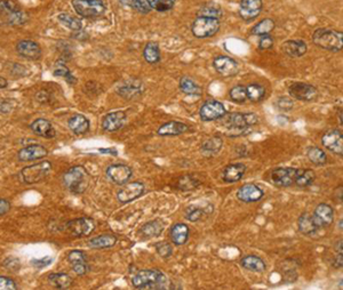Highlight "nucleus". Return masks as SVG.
Wrapping results in <instances>:
<instances>
[{
    "label": "nucleus",
    "mask_w": 343,
    "mask_h": 290,
    "mask_svg": "<svg viewBox=\"0 0 343 290\" xmlns=\"http://www.w3.org/2000/svg\"><path fill=\"white\" fill-rule=\"evenodd\" d=\"M225 134L237 137L250 133L251 127L257 123V117L253 113H226L220 118Z\"/></svg>",
    "instance_id": "obj_1"
},
{
    "label": "nucleus",
    "mask_w": 343,
    "mask_h": 290,
    "mask_svg": "<svg viewBox=\"0 0 343 290\" xmlns=\"http://www.w3.org/2000/svg\"><path fill=\"white\" fill-rule=\"evenodd\" d=\"M91 183V176L84 166H73L63 175V184L73 194L84 193Z\"/></svg>",
    "instance_id": "obj_2"
},
{
    "label": "nucleus",
    "mask_w": 343,
    "mask_h": 290,
    "mask_svg": "<svg viewBox=\"0 0 343 290\" xmlns=\"http://www.w3.org/2000/svg\"><path fill=\"white\" fill-rule=\"evenodd\" d=\"M132 283L137 289H164L167 278L158 270H142L133 277Z\"/></svg>",
    "instance_id": "obj_3"
},
{
    "label": "nucleus",
    "mask_w": 343,
    "mask_h": 290,
    "mask_svg": "<svg viewBox=\"0 0 343 290\" xmlns=\"http://www.w3.org/2000/svg\"><path fill=\"white\" fill-rule=\"evenodd\" d=\"M312 40L316 46L330 52H340L343 47V34L335 30L318 29L312 36Z\"/></svg>",
    "instance_id": "obj_4"
},
{
    "label": "nucleus",
    "mask_w": 343,
    "mask_h": 290,
    "mask_svg": "<svg viewBox=\"0 0 343 290\" xmlns=\"http://www.w3.org/2000/svg\"><path fill=\"white\" fill-rule=\"evenodd\" d=\"M0 19L9 26H22L27 22V16L16 4L12 0H2L0 2Z\"/></svg>",
    "instance_id": "obj_5"
},
{
    "label": "nucleus",
    "mask_w": 343,
    "mask_h": 290,
    "mask_svg": "<svg viewBox=\"0 0 343 290\" xmlns=\"http://www.w3.org/2000/svg\"><path fill=\"white\" fill-rule=\"evenodd\" d=\"M51 171L52 163L49 161H42L31 164V166L24 167L21 171V178L26 184H37L44 181L51 173Z\"/></svg>",
    "instance_id": "obj_6"
},
{
    "label": "nucleus",
    "mask_w": 343,
    "mask_h": 290,
    "mask_svg": "<svg viewBox=\"0 0 343 290\" xmlns=\"http://www.w3.org/2000/svg\"><path fill=\"white\" fill-rule=\"evenodd\" d=\"M220 30V21L217 18L198 16L192 23L191 31L197 38H210Z\"/></svg>",
    "instance_id": "obj_7"
},
{
    "label": "nucleus",
    "mask_w": 343,
    "mask_h": 290,
    "mask_svg": "<svg viewBox=\"0 0 343 290\" xmlns=\"http://www.w3.org/2000/svg\"><path fill=\"white\" fill-rule=\"evenodd\" d=\"M72 6L83 17L100 16L106 9L102 0H72Z\"/></svg>",
    "instance_id": "obj_8"
},
{
    "label": "nucleus",
    "mask_w": 343,
    "mask_h": 290,
    "mask_svg": "<svg viewBox=\"0 0 343 290\" xmlns=\"http://www.w3.org/2000/svg\"><path fill=\"white\" fill-rule=\"evenodd\" d=\"M299 173V169L293 167H280L276 168L271 173V181L279 188L292 187L295 183V178Z\"/></svg>",
    "instance_id": "obj_9"
},
{
    "label": "nucleus",
    "mask_w": 343,
    "mask_h": 290,
    "mask_svg": "<svg viewBox=\"0 0 343 290\" xmlns=\"http://www.w3.org/2000/svg\"><path fill=\"white\" fill-rule=\"evenodd\" d=\"M288 92L292 97L300 99V101L312 102L318 97L317 88L306 82H293L288 87Z\"/></svg>",
    "instance_id": "obj_10"
},
{
    "label": "nucleus",
    "mask_w": 343,
    "mask_h": 290,
    "mask_svg": "<svg viewBox=\"0 0 343 290\" xmlns=\"http://www.w3.org/2000/svg\"><path fill=\"white\" fill-rule=\"evenodd\" d=\"M67 229L70 231L72 236L77 238L88 237L95 230V223L91 218H76L67 223Z\"/></svg>",
    "instance_id": "obj_11"
},
{
    "label": "nucleus",
    "mask_w": 343,
    "mask_h": 290,
    "mask_svg": "<svg viewBox=\"0 0 343 290\" xmlns=\"http://www.w3.org/2000/svg\"><path fill=\"white\" fill-rule=\"evenodd\" d=\"M144 192V185L141 182H132L125 183L122 189L118 190L117 199L119 202L128 203L134 200L140 198Z\"/></svg>",
    "instance_id": "obj_12"
},
{
    "label": "nucleus",
    "mask_w": 343,
    "mask_h": 290,
    "mask_svg": "<svg viewBox=\"0 0 343 290\" xmlns=\"http://www.w3.org/2000/svg\"><path fill=\"white\" fill-rule=\"evenodd\" d=\"M117 93L126 99H135L144 93V85L137 79H129L119 85Z\"/></svg>",
    "instance_id": "obj_13"
},
{
    "label": "nucleus",
    "mask_w": 343,
    "mask_h": 290,
    "mask_svg": "<svg viewBox=\"0 0 343 290\" xmlns=\"http://www.w3.org/2000/svg\"><path fill=\"white\" fill-rule=\"evenodd\" d=\"M321 143L331 152L342 156L343 154V135L339 129H330L321 137Z\"/></svg>",
    "instance_id": "obj_14"
},
{
    "label": "nucleus",
    "mask_w": 343,
    "mask_h": 290,
    "mask_svg": "<svg viewBox=\"0 0 343 290\" xmlns=\"http://www.w3.org/2000/svg\"><path fill=\"white\" fill-rule=\"evenodd\" d=\"M227 113L226 108L222 103L211 99L207 101L200 109V118L204 121H213L217 120Z\"/></svg>",
    "instance_id": "obj_15"
},
{
    "label": "nucleus",
    "mask_w": 343,
    "mask_h": 290,
    "mask_svg": "<svg viewBox=\"0 0 343 290\" xmlns=\"http://www.w3.org/2000/svg\"><path fill=\"white\" fill-rule=\"evenodd\" d=\"M132 174H133L132 168L126 166V164L116 163L111 164V166H109L107 168L108 177L110 178L113 183L119 185H124L125 183H127L129 179H131Z\"/></svg>",
    "instance_id": "obj_16"
},
{
    "label": "nucleus",
    "mask_w": 343,
    "mask_h": 290,
    "mask_svg": "<svg viewBox=\"0 0 343 290\" xmlns=\"http://www.w3.org/2000/svg\"><path fill=\"white\" fill-rule=\"evenodd\" d=\"M216 72L223 77H232L238 73V63L228 56H218L213 62Z\"/></svg>",
    "instance_id": "obj_17"
},
{
    "label": "nucleus",
    "mask_w": 343,
    "mask_h": 290,
    "mask_svg": "<svg viewBox=\"0 0 343 290\" xmlns=\"http://www.w3.org/2000/svg\"><path fill=\"white\" fill-rule=\"evenodd\" d=\"M265 196V192L256 184L248 183L237 191V198L243 202H256Z\"/></svg>",
    "instance_id": "obj_18"
},
{
    "label": "nucleus",
    "mask_w": 343,
    "mask_h": 290,
    "mask_svg": "<svg viewBox=\"0 0 343 290\" xmlns=\"http://www.w3.org/2000/svg\"><path fill=\"white\" fill-rule=\"evenodd\" d=\"M48 154L46 148L41 144L28 145V147L21 149L17 153V158L21 161H33V160H41Z\"/></svg>",
    "instance_id": "obj_19"
},
{
    "label": "nucleus",
    "mask_w": 343,
    "mask_h": 290,
    "mask_svg": "<svg viewBox=\"0 0 343 290\" xmlns=\"http://www.w3.org/2000/svg\"><path fill=\"white\" fill-rule=\"evenodd\" d=\"M125 121H126V113L124 111L108 113L107 116L103 118L102 128L109 133L117 132L124 126Z\"/></svg>",
    "instance_id": "obj_20"
},
{
    "label": "nucleus",
    "mask_w": 343,
    "mask_h": 290,
    "mask_svg": "<svg viewBox=\"0 0 343 290\" xmlns=\"http://www.w3.org/2000/svg\"><path fill=\"white\" fill-rule=\"evenodd\" d=\"M262 11V0H241L239 15L245 21L256 18Z\"/></svg>",
    "instance_id": "obj_21"
},
{
    "label": "nucleus",
    "mask_w": 343,
    "mask_h": 290,
    "mask_svg": "<svg viewBox=\"0 0 343 290\" xmlns=\"http://www.w3.org/2000/svg\"><path fill=\"white\" fill-rule=\"evenodd\" d=\"M312 215H314L315 221L318 226H319V229L330 226L333 223V219H334V212H333V208L330 204L326 203L318 204Z\"/></svg>",
    "instance_id": "obj_22"
},
{
    "label": "nucleus",
    "mask_w": 343,
    "mask_h": 290,
    "mask_svg": "<svg viewBox=\"0 0 343 290\" xmlns=\"http://www.w3.org/2000/svg\"><path fill=\"white\" fill-rule=\"evenodd\" d=\"M68 261L78 276H85L88 272V263L85 253L80 251H72L68 255Z\"/></svg>",
    "instance_id": "obj_23"
},
{
    "label": "nucleus",
    "mask_w": 343,
    "mask_h": 290,
    "mask_svg": "<svg viewBox=\"0 0 343 290\" xmlns=\"http://www.w3.org/2000/svg\"><path fill=\"white\" fill-rule=\"evenodd\" d=\"M17 53L29 59H37L42 56V48L32 40H22L16 46Z\"/></svg>",
    "instance_id": "obj_24"
},
{
    "label": "nucleus",
    "mask_w": 343,
    "mask_h": 290,
    "mask_svg": "<svg viewBox=\"0 0 343 290\" xmlns=\"http://www.w3.org/2000/svg\"><path fill=\"white\" fill-rule=\"evenodd\" d=\"M246 172V166L244 163H231L223 169L222 179L226 183H236L240 181Z\"/></svg>",
    "instance_id": "obj_25"
},
{
    "label": "nucleus",
    "mask_w": 343,
    "mask_h": 290,
    "mask_svg": "<svg viewBox=\"0 0 343 290\" xmlns=\"http://www.w3.org/2000/svg\"><path fill=\"white\" fill-rule=\"evenodd\" d=\"M31 131L38 135V136L41 137H45V138H53L55 137V129L53 128L52 123L48 121L46 119H37L34 120V121L31 123Z\"/></svg>",
    "instance_id": "obj_26"
},
{
    "label": "nucleus",
    "mask_w": 343,
    "mask_h": 290,
    "mask_svg": "<svg viewBox=\"0 0 343 290\" xmlns=\"http://www.w3.org/2000/svg\"><path fill=\"white\" fill-rule=\"evenodd\" d=\"M297 227H299V231L302 234H306V236L314 234L319 230V226H318L315 221L314 215L309 213L302 214L299 217V219H297Z\"/></svg>",
    "instance_id": "obj_27"
},
{
    "label": "nucleus",
    "mask_w": 343,
    "mask_h": 290,
    "mask_svg": "<svg viewBox=\"0 0 343 290\" xmlns=\"http://www.w3.org/2000/svg\"><path fill=\"white\" fill-rule=\"evenodd\" d=\"M281 48L291 57H301L307 53V44L302 40H288L283 44Z\"/></svg>",
    "instance_id": "obj_28"
},
{
    "label": "nucleus",
    "mask_w": 343,
    "mask_h": 290,
    "mask_svg": "<svg viewBox=\"0 0 343 290\" xmlns=\"http://www.w3.org/2000/svg\"><path fill=\"white\" fill-rule=\"evenodd\" d=\"M165 229V223L162 219H153V221L148 222L141 227L140 232L144 238L150 239L159 237Z\"/></svg>",
    "instance_id": "obj_29"
},
{
    "label": "nucleus",
    "mask_w": 343,
    "mask_h": 290,
    "mask_svg": "<svg viewBox=\"0 0 343 290\" xmlns=\"http://www.w3.org/2000/svg\"><path fill=\"white\" fill-rule=\"evenodd\" d=\"M187 131L188 126L186 123L178 121H170L159 127L158 134L160 136H176V135H181Z\"/></svg>",
    "instance_id": "obj_30"
},
{
    "label": "nucleus",
    "mask_w": 343,
    "mask_h": 290,
    "mask_svg": "<svg viewBox=\"0 0 343 290\" xmlns=\"http://www.w3.org/2000/svg\"><path fill=\"white\" fill-rule=\"evenodd\" d=\"M240 265L244 268L252 272H265L267 270L265 261L258 256H255V255H248V256L243 257Z\"/></svg>",
    "instance_id": "obj_31"
},
{
    "label": "nucleus",
    "mask_w": 343,
    "mask_h": 290,
    "mask_svg": "<svg viewBox=\"0 0 343 290\" xmlns=\"http://www.w3.org/2000/svg\"><path fill=\"white\" fill-rule=\"evenodd\" d=\"M69 128L71 132L76 135H84L88 132L89 129V121L86 117L82 116V114H74L68 121Z\"/></svg>",
    "instance_id": "obj_32"
},
{
    "label": "nucleus",
    "mask_w": 343,
    "mask_h": 290,
    "mask_svg": "<svg viewBox=\"0 0 343 290\" xmlns=\"http://www.w3.org/2000/svg\"><path fill=\"white\" fill-rule=\"evenodd\" d=\"M189 227L183 223H177L171 229V239L174 244L182 246L188 241Z\"/></svg>",
    "instance_id": "obj_33"
},
{
    "label": "nucleus",
    "mask_w": 343,
    "mask_h": 290,
    "mask_svg": "<svg viewBox=\"0 0 343 290\" xmlns=\"http://www.w3.org/2000/svg\"><path fill=\"white\" fill-rule=\"evenodd\" d=\"M88 246L94 249H107L112 248L117 243V238L112 234H102L88 240Z\"/></svg>",
    "instance_id": "obj_34"
},
{
    "label": "nucleus",
    "mask_w": 343,
    "mask_h": 290,
    "mask_svg": "<svg viewBox=\"0 0 343 290\" xmlns=\"http://www.w3.org/2000/svg\"><path fill=\"white\" fill-rule=\"evenodd\" d=\"M213 207L208 204L207 208L201 207L200 204H192L186 209V218L190 222H198L206 216L207 214L212 213Z\"/></svg>",
    "instance_id": "obj_35"
},
{
    "label": "nucleus",
    "mask_w": 343,
    "mask_h": 290,
    "mask_svg": "<svg viewBox=\"0 0 343 290\" xmlns=\"http://www.w3.org/2000/svg\"><path fill=\"white\" fill-rule=\"evenodd\" d=\"M48 281L52 284L53 287L56 289H68L71 287L72 284V278L68 276L67 273H52L49 274Z\"/></svg>",
    "instance_id": "obj_36"
},
{
    "label": "nucleus",
    "mask_w": 343,
    "mask_h": 290,
    "mask_svg": "<svg viewBox=\"0 0 343 290\" xmlns=\"http://www.w3.org/2000/svg\"><path fill=\"white\" fill-rule=\"evenodd\" d=\"M222 144H223L222 138L215 136V137L206 139V141L201 144L200 150H201V152L205 154V156L210 157V156H213V154H216L218 151H220V150L222 149Z\"/></svg>",
    "instance_id": "obj_37"
},
{
    "label": "nucleus",
    "mask_w": 343,
    "mask_h": 290,
    "mask_svg": "<svg viewBox=\"0 0 343 290\" xmlns=\"http://www.w3.org/2000/svg\"><path fill=\"white\" fill-rule=\"evenodd\" d=\"M315 179L316 175L314 171H311V169H299L294 184L299 188H307L314 184Z\"/></svg>",
    "instance_id": "obj_38"
},
{
    "label": "nucleus",
    "mask_w": 343,
    "mask_h": 290,
    "mask_svg": "<svg viewBox=\"0 0 343 290\" xmlns=\"http://www.w3.org/2000/svg\"><path fill=\"white\" fill-rule=\"evenodd\" d=\"M144 59L150 64H156L160 61V51L156 43H149L147 46L144 47L143 51Z\"/></svg>",
    "instance_id": "obj_39"
},
{
    "label": "nucleus",
    "mask_w": 343,
    "mask_h": 290,
    "mask_svg": "<svg viewBox=\"0 0 343 290\" xmlns=\"http://www.w3.org/2000/svg\"><path fill=\"white\" fill-rule=\"evenodd\" d=\"M307 156L310 161L316 166H324L327 162L326 153L321 149L317 147H310L307 150Z\"/></svg>",
    "instance_id": "obj_40"
},
{
    "label": "nucleus",
    "mask_w": 343,
    "mask_h": 290,
    "mask_svg": "<svg viewBox=\"0 0 343 290\" xmlns=\"http://www.w3.org/2000/svg\"><path fill=\"white\" fill-rule=\"evenodd\" d=\"M120 4H123L124 6L131 7L134 11H137L138 13L142 14H147L151 11L150 5H149L148 0H119Z\"/></svg>",
    "instance_id": "obj_41"
},
{
    "label": "nucleus",
    "mask_w": 343,
    "mask_h": 290,
    "mask_svg": "<svg viewBox=\"0 0 343 290\" xmlns=\"http://www.w3.org/2000/svg\"><path fill=\"white\" fill-rule=\"evenodd\" d=\"M200 185V182L198 179L192 176V175H185L182 176L176 184V188L181 191H190V190H193L198 188Z\"/></svg>",
    "instance_id": "obj_42"
},
{
    "label": "nucleus",
    "mask_w": 343,
    "mask_h": 290,
    "mask_svg": "<svg viewBox=\"0 0 343 290\" xmlns=\"http://www.w3.org/2000/svg\"><path fill=\"white\" fill-rule=\"evenodd\" d=\"M246 92H247V99H251L252 102L261 101L266 95L265 87L258 84L250 85V86L246 87Z\"/></svg>",
    "instance_id": "obj_43"
},
{
    "label": "nucleus",
    "mask_w": 343,
    "mask_h": 290,
    "mask_svg": "<svg viewBox=\"0 0 343 290\" xmlns=\"http://www.w3.org/2000/svg\"><path fill=\"white\" fill-rule=\"evenodd\" d=\"M57 18H58V21L63 24V26H66L68 29L73 30V31H78V30H80L83 27L80 19L74 16H71L70 14H67V13L59 14Z\"/></svg>",
    "instance_id": "obj_44"
},
{
    "label": "nucleus",
    "mask_w": 343,
    "mask_h": 290,
    "mask_svg": "<svg viewBox=\"0 0 343 290\" xmlns=\"http://www.w3.org/2000/svg\"><path fill=\"white\" fill-rule=\"evenodd\" d=\"M180 88L183 93L188 94V95H200L201 94V88L198 86V85L193 81V80H191L188 77L181 79Z\"/></svg>",
    "instance_id": "obj_45"
},
{
    "label": "nucleus",
    "mask_w": 343,
    "mask_h": 290,
    "mask_svg": "<svg viewBox=\"0 0 343 290\" xmlns=\"http://www.w3.org/2000/svg\"><path fill=\"white\" fill-rule=\"evenodd\" d=\"M273 28H275V22L271 18H266L260 23H257L252 32L253 34H257V36H265V34H269Z\"/></svg>",
    "instance_id": "obj_46"
},
{
    "label": "nucleus",
    "mask_w": 343,
    "mask_h": 290,
    "mask_svg": "<svg viewBox=\"0 0 343 290\" xmlns=\"http://www.w3.org/2000/svg\"><path fill=\"white\" fill-rule=\"evenodd\" d=\"M54 74L56 77H62L67 80L69 84H76V78H74L70 70L67 68L66 64H64L62 61H57L55 64V70H54Z\"/></svg>",
    "instance_id": "obj_47"
},
{
    "label": "nucleus",
    "mask_w": 343,
    "mask_h": 290,
    "mask_svg": "<svg viewBox=\"0 0 343 290\" xmlns=\"http://www.w3.org/2000/svg\"><path fill=\"white\" fill-rule=\"evenodd\" d=\"M150 7L158 12H167L173 8L175 0H148Z\"/></svg>",
    "instance_id": "obj_48"
},
{
    "label": "nucleus",
    "mask_w": 343,
    "mask_h": 290,
    "mask_svg": "<svg viewBox=\"0 0 343 290\" xmlns=\"http://www.w3.org/2000/svg\"><path fill=\"white\" fill-rule=\"evenodd\" d=\"M230 98L233 102L244 103L247 101V92L245 86H236L230 91Z\"/></svg>",
    "instance_id": "obj_49"
},
{
    "label": "nucleus",
    "mask_w": 343,
    "mask_h": 290,
    "mask_svg": "<svg viewBox=\"0 0 343 290\" xmlns=\"http://www.w3.org/2000/svg\"><path fill=\"white\" fill-rule=\"evenodd\" d=\"M198 14H199V16L212 17V18H217V19L222 16L221 8L213 6V5H208V6L203 7Z\"/></svg>",
    "instance_id": "obj_50"
},
{
    "label": "nucleus",
    "mask_w": 343,
    "mask_h": 290,
    "mask_svg": "<svg viewBox=\"0 0 343 290\" xmlns=\"http://www.w3.org/2000/svg\"><path fill=\"white\" fill-rule=\"evenodd\" d=\"M156 251L159 254V256L163 257V258L171 257L172 254H173L172 246H171L170 243L165 242V241H162V242L156 243Z\"/></svg>",
    "instance_id": "obj_51"
},
{
    "label": "nucleus",
    "mask_w": 343,
    "mask_h": 290,
    "mask_svg": "<svg viewBox=\"0 0 343 290\" xmlns=\"http://www.w3.org/2000/svg\"><path fill=\"white\" fill-rule=\"evenodd\" d=\"M17 286L13 279L0 277V290H16Z\"/></svg>",
    "instance_id": "obj_52"
},
{
    "label": "nucleus",
    "mask_w": 343,
    "mask_h": 290,
    "mask_svg": "<svg viewBox=\"0 0 343 290\" xmlns=\"http://www.w3.org/2000/svg\"><path fill=\"white\" fill-rule=\"evenodd\" d=\"M272 45H273V39L269 36V34H265V36H261L260 42H258V48L262 49V51H266V49L271 48Z\"/></svg>",
    "instance_id": "obj_53"
},
{
    "label": "nucleus",
    "mask_w": 343,
    "mask_h": 290,
    "mask_svg": "<svg viewBox=\"0 0 343 290\" xmlns=\"http://www.w3.org/2000/svg\"><path fill=\"white\" fill-rule=\"evenodd\" d=\"M11 211V203L6 199H0V216Z\"/></svg>",
    "instance_id": "obj_54"
},
{
    "label": "nucleus",
    "mask_w": 343,
    "mask_h": 290,
    "mask_svg": "<svg viewBox=\"0 0 343 290\" xmlns=\"http://www.w3.org/2000/svg\"><path fill=\"white\" fill-rule=\"evenodd\" d=\"M278 106H279L281 109L284 110H290L293 107V102L290 101V99L284 97V98H280L279 102H278Z\"/></svg>",
    "instance_id": "obj_55"
},
{
    "label": "nucleus",
    "mask_w": 343,
    "mask_h": 290,
    "mask_svg": "<svg viewBox=\"0 0 343 290\" xmlns=\"http://www.w3.org/2000/svg\"><path fill=\"white\" fill-rule=\"evenodd\" d=\"M12 109H13V107H11V102H9L8 99H6V101L0 102V112L6 113V112L11 111Z\"/></svg>",
    "instance_id": "obj_56"
},
{
    "label": "nucleus",
    "mask_w": 343,
    "mask_h": 290,
    "mask_svg": "<svg viewBox=\"0 0 343 290\" xmlns=\"http://www.w3.org/2000/svg\"><path fill=\"white\" fill-rule=\"evenodd\" d=\"M36 98L38 99V102H41V103H46L48 99H49V95L48 93H46L45 91H41L38 94H37V96Z\"/></svg>",
    "instance_id": "obj_57"
},
{
    "label": "nucleus",
    "mask_w": 343,
    "mask_h": 290,
    "mask_svg": "<svg viewBox=\"0 0 343 290\" xmlns=\"http://www.w3.org/2000/svg\"><path fill=\"white\" fill-rule=\"evenodd\" d=\"M334 264L335 267H341L342 266V254L336 255V258H335V262L333 263Z\"/></svg>",
    "instance_id": "obj_58"
},
{
    "label": "nucleus",
    "mask_w": 343,
    "mask_h": 290,
    "mask_svg": "<svg viewBox=\"0 0 343 290\" xmlns=\"http://www.w3.org/2000/svg\"><path fill=\"white\" fill-rule=\"evenodd\" d=\"M52 262V258H44L42 259V261H33V263H36V264H42L41 266H45V265H48L49 263Z\"/></svg>",
    "instance_id": "obj_59"
},
{
    "label": "nucleus",
    "mask_w": 343,
    "mask_h": 290,
    "mask_svg": "<svg viewBox=\"0 0 343 290\" xmlns=\"http://www.w3.org/2000/svg\"><path fill=\"white\" fill-rule=\"evenodd\" d=\"M100 152H102V153H112L113 156H117V150L116 149H107V150L102 149V150H100Z\"/></svg>",
    "instance_id": "obj_60"
},
{
    "label": "nucleus",
    "mask_w": 343,
    "mask_h": 290,
    "mask_svg": "<svg viewBox=\"0 0 343 290\" xmlns=\"http://www.w3.org/2000/svg\"><path fill=\"white\" fill-rule=\"evenodd\" d=\"M8 86V82H7V80L3 78V77H0V89H3V88H6Z\"/></svg>",
    "instance_id": "obj_61"
}]
</instances>
